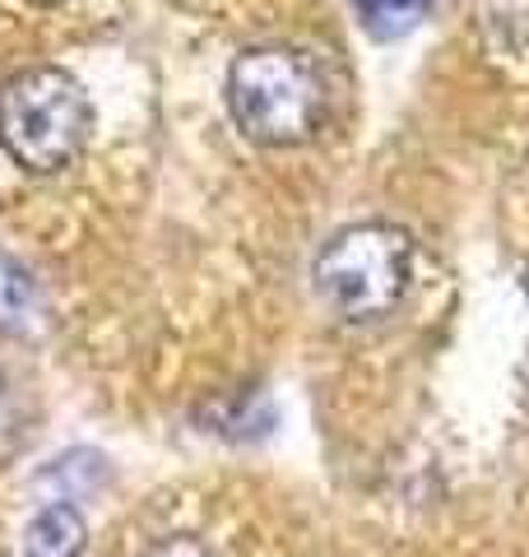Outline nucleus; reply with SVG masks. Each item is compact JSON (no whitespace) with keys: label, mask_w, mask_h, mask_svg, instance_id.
Masks as SVG:
<instances>
[{"label":"nucleus","mask_w":529,"mask_h":557,"mask_svg":"<svg viewBox=\"0 0 529 557\" xmlns=\"http://www.w3.org/2000/svg\"><path fill=\"white\" fill-rule=\"evenodd\" d=\"M227 108L256 145H303L321 126L325 89L311 57L293 47H251L227 70Z\"/></svg>","instance_id":"nucleus-1"},{"label":"nucleus","mask_w":529,"mask_h":557,"mask_svg":"<svg viewBox=\"0 0 529 557\" xmlns=\"http://www.w3.org/2000/svg\"><path fill=\"white\" fill-rule=\"evenodd\" d=\"M94 108L65 70H24L0 89V145L28 172H61L84 153Z\"/></svg>","instance_id":"nucleus-2"},{"label":"nucleus","mask_w":529,"mask_h":557,"mask_svg":"<svg viewBox=\"0 0 529 557\" xmlns=\"http://www.w3.org/2000/svg\"><path fill=\"white\" fill-rule=\"evenodd\" d=\"M414 270V242L391 223H358L334 233L316 256V293L344 321H377L395 311Z\"/></svg>","instance_id":"nucleus-3"},{"label":"nucleus","mask_w":529,"mask_h":557,"mask_svg":"<svg viewBox=\"0 0 529 557\" xmlns=\"http://www.w3.org/2000/svg\"><path fill=\"white\" fill-rule=\"evenodd\" d=\"M20 557H84V520L75 507L51 502L33 516V525L24 530Z\"/></svg>","instance_id":"nucleus-4"},{"label":"nucleus","mask_w":529,"mask_h":557,"mask_svg":"<svg viewBox=\"0 0 529 557\" xmlns=\"http://www.w3.org/2000/svg\"><path fill=\"white\" fill-rule=\"evenodd\" d=\"M362 10V20L381 38H395V33H409L422 20V5L428 0H353Z\"/></svg>","instance_id":"nucleus-5"},{"label":"nucleus","mask_w":529,"mask_h":557,"mask_svg":"<svg viewBox=\"0 0 529 557\" xmlns=\"http://www.w3.org/2000/svg\"><path fill=\"white\" fill-rule=\"evenodd\" d=\"M33 311V288L28 274L14 270L5 256H0V321H24Z\"/></svg>","instance_id":"nucleus-6"},{"label":"nucleus","mask_w":529,"mask_h":557,"mask_svg":"<svg viewBox=\"0 0 529 557\" xmlns=\"http://www.w3.org/2000/svg\"><path fill=\"white\" fill-rule=\"evenodd\" d=\"M145 557H219V553L196 534H172V539H158Z\"/></svg>","instance_id":"nucleus-7"},{"label":"nucleus","mask_w":529,"mask_h":557,"mask_svg":"<svg viewBox=\"0 0 529 557\" xmlns=\"http://www.w3.org/2000/svg\"><path fill=\"white\" fill-rule=\"evenodd\" d=\"M38 5H51V0H38Z\"/></svg>","instance_id":"nucleus-8"},{"label":"nucleus","mask_w":529,"mask_h":557,"mask_svg":"<svg viewBox=\"0 0 529 557\" xmlns=\"http://www.w3.org/2000/svg\"><path fill=\"white\" fill-rule=\"evenodd\" d=\"M525 288H529V284H525Z\"/></svg>","instance_id":"nucleus-9"}]
</instances>
